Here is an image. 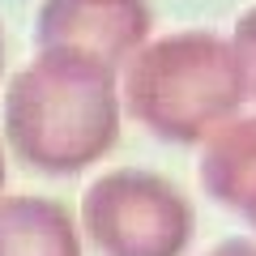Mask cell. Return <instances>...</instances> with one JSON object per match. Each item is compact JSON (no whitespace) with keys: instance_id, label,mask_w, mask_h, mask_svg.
Returning <instances> with one entry per match:
<instances>
[{"instance_id":"obj_1","label":"cell","mask_w":256,"mask_h":256,"mask_svg":"<svg viewBox=\"0 0 256 256\" xmlns=\"http://www.w3.org/2000/svg\"><path fill=\"white\" fill-rule=\"evenodd\" d=\"M116 68L73 52H38L9 82L4 137L13 154L43 175H77L120 137Z\"/></svg>"},{"instance_id":"obj_2","label":"cell","mask_w":256,"mask_h":256,"mask_svg":"<svg viewBox=\"0 0 256 256\" xmlns=\"http://www.w3.org/2000/svg\"><path fill=\"white\" fill-rule=\"evenodd\" d=\"M120 94L141 128L175 146L214 137L244 98H252L235 43L210 30H180L146 43L124 64Z\"/></svg>"},{"instance_id":"obj_3","label":"cell","mask_w":256,"mask_h":256,"mask_svg":"<svg viewBox=\"0 0 256 256\" xmlns=\"http://www.w3.org/2000/svg\"><path fill=\"white\" fill-rule=\"evenodd\" d=\"M82 222L102 256H180L192 235L184 192L137 166L94 180L82 201Z\"/></svg>"},{"instance_id":"obj_4","label":"cell","mask_w":256,"mask_h":256,"mask_svg":"<svg viewBox=\"0 0 256 256\" xmlns=\"http://www.w3.org/2000/svg\"><path fill=\"white\" fill-rule=\"evenodd\" d=\"M38 52H73L120 68L150 43L146 0H43L34 18Z\"/></svg>"},{"instance_id":"obj_5","label":"cell","mask_w":256,"mask_h":256,"mask_svg":"<svg viewBox=\"0 0 256 256\" xmlns=\"http://www.w3.org/2000/svg\"><path fill=\"white\" fill-rule=\"evenodd\" d=\"M0 256H82L73 214L47 196H0Z\"/></svg>"},{"instance_id":"obj_6","label":"cell","mask_w":256,"mask_h":256,"mask_svg":"<svg viewBox=\"0 0 256 256\" xmlns=\"http://www.w3.org/2000/svg\"><path fill=\"white\" fill-rule=\"evenodd\" d=\"M201 184L222 205L256 218V120H230L210 137L201 158Z\"/></svg>"},{"instance_id":"obj_7","label":"cell","mask_w":256,"mask_h":256,"mask_svg":"<svg viewBox=\"0 0 256 256\" xmlns=\"http://www.w3.org/2000/svg\"><path fill=\"white\" fill-rule=\"evenodd\" d=\"M230 43H235V52H239V64H244V73H248V90H252V98H256V9H248L244 18L235 22Z\"/></svg>"},{"instance_id":"obj_8","label":"cell","mask_w":256,"mask_h":256,"mask_svg":"<svg viewBox=\"0 0 256 256\" xmlns=\"http://www.w3.org/2000/svg\"><path fill=\"white\" fill-rule=\"evenodd\" d=\"M214 256H256V248H248V244H226V248H218Z\"/></svg>"},{"instance_id":"obj_9","label":"cell","mask_w":256,"mask_h":256,"mask_svg":"<svg viewBox=\"0 0 256 256\" xmlns=\"http://www.w3.org/2000/svg\"><path fill=\"white\" fill-rule=\"evenodd\" d=\"M0 188H4V154H0Z\"/></svg>"},{"instance_id":"obj_10","label":"cell","mask_w":256,"mask_h":256,"mask_svg":"<svg viewBox=\"0 0 256 256\" xmlns=\"http://www.w3.org/2000/svg\"><path fill=\"white\" fill-rule=\"evenodd\" d=\"M0 68H4V34H0Z\"/></svg>"}]
</instances>
